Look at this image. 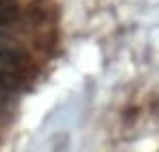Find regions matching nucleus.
<instances>
[{
	"label": "nucleus",
	"mask_w": 159,
	"mask_h": 152,
	"mask_svg": "<svg viewBox=\"0 0 159 152\" xmlns=\"http://www.w3.org/2000/svg\"><path fill=\"white\" fill-rule=\"evenodd\" d=\"M22 63V48L20 44L9 37L7 33L0 31V72L2 70H13Z\"/></svg>",
	"instance_id": "1"
},
{
	"label": "nucleus",
	"mask_w": 159,
	"mask_h": 152,
	"mask_svg": "<svg viewBox=\"0 0 159 152\" xmlns=\"http://www.w3.org/2000/svg\"><path fill=\"white\" fill-rule=\"evenodd\" d=\"M18 18L16 0H0V24H11Z\"/></svg>",
	"instance_id": "2"
},
{
	"label": "nucleus",
	"mask_w": 159,
	"mask_h": 152,
	"mask_svg": "<svg viewBox=\"0 0 159 152\" xmlns=\"http://www.w3.org/2000/svg\"><path fill=\"white\" fill-rule=\"evenodd\" d=\"M13 93V87H11V80L7 78V74L0 72V109H2L9 100V96Z\"/></svg>",
	"instance_id": "3"
}]
</instances>
